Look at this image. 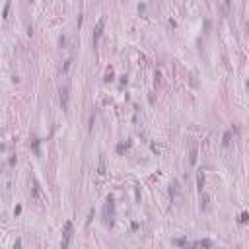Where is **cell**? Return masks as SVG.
<instances>
[{"label":"cell","mask_w":249,"mask_h":249,"mask_svg":"<svg viewBox=\"0 0 249 249\" xmlns=\"http://www.w3.org/2000/svg\"><path fill=\"white\" fill-rule=\"evenodd\" d=\"M68 99H70V88H68V84H64L60 88V105L64 111H68Z\"/></svg>","instance_id":"6da1fadb"},{"label":"cell","mask_w":249,"mask_h":249,"mask_svg":"<svg viewBox=\"0 0 249 249\" xmlns=\"http://www.w3.org/2000/svg\"><path fill=\"white\" fill-rule=\"evenodd\" d=\"M70 238H72V222H66L64 224V234H62V249L68 247Z\"/></svg>","instance_id":"7a4b0ae2"},{"label":"cell","mask_w":249,"mask_h":249,"mask_svg":"<svg viewBox=\"0 0 249 249\" xmlns=\"http://www.w3.org/2000/svg\"><path fill=\"white\" fill-rule=\"evenodd\" d=\"M103 26H105V20H99V22H97V26H95V31H94V43H97V39H99V37H101V33H103Z\"/></svg>","instance_id":"3957f363"},{"label":"cell","mask_w":249,"mask_h":249,"mask_svg":"<svg viewBox=\"0 0 249 249\" xmlns=\"http://www.w3.org/2000/svg\"><path fill=\"white\" fill-rule=\"evenodd\" d=\"M169 195H171V198L173 201H179V183L177 181H173V185H171V189H169Z\"/></svg>","instance_id":"277c9868"},{"label":"cell","mask_w":249,"mask_h":249,"mask_svg":"<svg viewBox=\"0 0 249 249\" xmlns=\"http://www.w3.org/2000/svg\"><path fill=\"white\" fill-rule=\"evenodd\" d=\"M195 245L197 247H212V241H210V239H201V241H197Z\"/></svg>","instance_id":"5b68a950"},{"label":"cell","mask_w":249,"mask_h":249,"mask_svg":"<svg viewBox=\"0 0 249 249\" xmlns=\"http://www.w3.org/2000/svg\"><path fill=\"white\" fill-rule=\"evenodd\" d=\"M197 185H198V191H202V185H204V175H202V171H198V177H197Z\"/></svg>","instance_id":"8992f818"},{"label":"cell","mask_w":249,"mask_h":249,"mask_svg":"<svg viewBox=\"0 0 249 249\" xmlns=\"http://www.w3.org/2000/svg\"><path fill=\"white\" fill-rule=\"evenodd\" d=\"M230 138H232V132L228 131L226 134H224V140H222V144H224V146H228V144H230Z\"/></svg>","instance_id":"52a82bcc"},{"label":"cell","mask_w":249,"mask_h":249,"mask_svg":"<svg viewBox=\"0 0 249 249\" xmlns=\"http://www.w3.org/2000/svg\"><path fill=\"white\" fill-rule=\"evenodd\" d=\"M197 161V148L193 146V150H191V164H195Z\"/></svg>","instance_id":"ba28073f"},{"label":"cell","mask_w":249,"mask_h":249,"mask_svg":"<svg viewBox=\"0 0 249 249\" xmlns=\"http://www.w3.org/2000/svg\"><path fill=\"white\" fill-rule=\"evenodd\" d=\"M239 222H243V224L249 222V214H247V212H243V214H241V218H239Z\"/></svg>","instance_id":"9c48e42d"},{"label":"cell","mask_w":249,"mask_h":249,"mask_svg":"<svg viewBox=\"0 0 249 249\" xmlns=\"http://www.w3.org/2000/svg\"><path fill=\"white\" fill-rule=\"evenodd\" d=\"M33 150H35V154H39V140H33Z\"/></svg>","instance_id":"30bf717a"},{"label":"cell","mask_w":249,"mask_h":249,"mask_svg":"<svg viewBox=\"0 0 249 249\" xmlns=\"http://www.w3.org/2000/svg\"><path fill=\"white\" fill-rule=\"evenodd\" d=\"M8 10H10V2H6V6H4V18H8Z\"/></svg>","instance_id":"8fae6325"},{"label":"cell","mask_w":249,"mask_h":249,"mask_svg":"<svg viewBox=\"0 0 249 249\" xmlns=\"http://www.w3.org/2000/svg\"><path fill=\"white\" fill-rule=\"evenodd\" d=\"M173 243H175V245H185L187 241H185V239H175V241H173Z\"/></svg>","instance_id":"7c38bea8"}]
</instances>
